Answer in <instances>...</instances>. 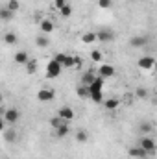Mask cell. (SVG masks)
<instances>
[{
  "mask_svg": "<svg viewBox=\"0 0 157 159\" xmlns=\"http://www.w3.org/2000/svg\"><path fill=\"white\" fill-rule=\"evenodd\" d=\"M104 81L105 80L102 78H96L92 80V83L91 85H87V91H89V98L94 102V104H102L104 100H102V87H104Z\"/></svg>",
  "mask_w": 157,
  "mask_h": 159,
  "instance_id": "obj_1",
  "label": "cell"
},
{
  "mask_svg": "<svg viewBox=\"0 0 157 159\" xmlns=\"http://www.w3.org/2000/svg\"><path fill=\"white\" fill-rule=\"evenodd\" d=\"M139 146H141L144 152H148L150 156L155 152V141H154L152 137H148V135H142V137H141V141H139Z\"/></svg>",
  "mask_w": 157,
  "mask_h": 159,
  "instance_id": "obj_2",
  "label": "cell"
},
{
  "mask_svg": "<svg viewBox=\"0 0 157 159\" xmlns=\"http://www.w3.org/2000/svg\"><path fill=\"white\" fill-rule=\"evenodd\" d=\"M61 69H63V67H61L59 63H56L54 59H50L48 65H46V76H48V78H57V76L61 74Z\"/></svg>",
  "mask_w": 157,
  "mask_h": 159,
  "instance_id": "obj_3",
  "label": "cell"
},
{
  "mask_svg": "<svg viewBox=\"0 0 157 159\" xmlns=\"http://www.w3.org/2000/svg\"><path fill=\"white\" fill-rule=\"evenodd\" d=\"M2 119L6 120L7 124H15L17 120L20 119V113H19V109H15V107H9V109H6V111H4Z\"/></svg>",
  "mask_w": 157,
  "mask_h": 159,
  "instance_id": "obj_4",
  "label": "cell"
},
{
  "mask_svg": "<svg viewBox=\"0 0 157 159\" xmlns=\"http://www.w3.org/2000/svg\"><path fill=\"white\" fill-rule=\"evenodd\" d=\"M137 65H139V69L150 70V69H154V65H155V57H154V56H142V57H139Z\"/></svg>",
  "mask_w": 157,
  "mask_h": 159,
  "instance_id": "obj_5",
  "label": "cell"
},
{
  "mask_svg": "<svg viewBox=\"0 0 157 159\" xmlns=\"http://www.w3.org/2000/svg\"><path fill=\"white\" fill-rule=\"evenodd\" d=\"M113 76H115V67L113 65H100L98 67V78L107 80V78H113Z\"/></svg>",
  "mask_w": 157,
  "mask_h": 159,
  "instance_id": "obj_6",
  "label": "cell"
},
{
  "mask_svg": "<svg viewBox=\"0 0 157 159\" xmlns=\"http://www.w3.org/2000/svg\"><path fill=\"white\" fill-rule=\"evenodd\" d=\"M54 98H56V93L52 89H39V93H37L39 102H52Z\"/></svg>",
  "mask_w": 157,
  "mask_h": 159,
  "instance_id": "obj_7",
  "label": "cell"
},
{
  "mask_svg": "<svg viewBox=\"0 0 157 159\" xmlns=\"http://www.w3.org/2000/svg\"><path fill=\"white\" fill-rule=\"evenodd\" d=\"M39 30H41V34L48 35V34H52V32L56 30V24H54V20H52V19H44V20H41Z\"/></svg>",
  "mask_w": 157,
  "mask_h": 159,
  "instance_id": "obj_8",
  "label": "cell"
},
{
  "mask_svg": "<svg viewBox=\"0 0 157 159\" xmlns=\"http://www.w3.org/2000/svg\"><path fill=\"white\" fill-rule=\"evenodd\" d=\"M57 117H59V119H63L65 122H70V120L74 119V111H72V107H69V106H63V107H59V111H57Z\"/></svg>",
  "mask_w": 157,
  "mask_h": 159,
  "instance_id": "obj_9",
  "label": "cell"
},
{
  "mask_svg": "<svg viewBox=\"0 0 157 159\" xmlns=\"http://www.w3.org/2000/svg\"><path fill=\"white\" fill-rule=\"evenodd\" d=\"M96 41L111 43V41H115V32H111V30H100V32L96 34Z\"/></svg>",
  "mask_w": 157,
  "mask_h": 159,
  "instance_id": "obj_10",
  "label": "cell"
},
{
  "mask_svg": "<svg viewBox=\"0 0 157 159\" xmlns=\"http://www.w3.org/2000/svg\"><path fill=\"white\" fill-rule=\"evenodd\" d=\"M148 37L146 35H133L131 37V41H129V44L133 46V48H142V46H146L148 44Z\"/></svg>",
  "mask_w": 157,
  "mask_h": 159,
  "instance_id": "obj_11",
  "label": "cell"
},
{
  "mask_svg": "<svg viewBox=\"0 0 157 159\" xmlns=\"http://www.w3.org/2000/svg\"><path fill=\"white\" fill-rule=\"evenodd\" d=\"M13 59H15V63H17V65H26V63L30 61V56H28V52H26V50H19V52L13 56Z\"/></svg>",
  "mask_w": 157,
  "mask_h": 159,
  "instance_id": "obj_12",
  "label": "cell"
},
{
  "mask_svg": "<svg viewBox=\"0 0 157 159\" xmlns=\"http://www.w3.org/2000/svg\"><path fill=\"white\" fill-rule=\"evenodd\" d=\"M129 156H131V157H137V159H144V157H148L150 154L144 152L141 146H133V148H129Z\"/></svg>",
  "mask_w": 157,
  "mask_h": 159,
  "instance_id": "obj_13",
  "label": "cell"
},
{
  "mask_svg": "<svg viewBox=\"0 0 157 159\" xmlns=\"http://www.w3.org/2000/svg\"><path fill=\"white\" fill-rule=\"evenodd\" d=\"M13 19V13L6 7V6H0V20L2 22H9Z\"/></svg>",
  "mask_w": 157,
  "mask_h": 159,
  "instance_id": "obj_14",
  "label": "cell"
},
{
  "mask_svg": "<svg viewBox=\"0 0 157 159\" xmlns=\"http://www.w3.org/2000/svg\"><path fill=\"white\" fill-rule=\"evenodd\" d=\"M69 129H70V128H69V124H63V126H59V128H57V129H54V131H56V137H57V139H63V137H67V135H69Z\"/></svg>",
  "mask_w": 157,
  "mask_h": 159,
  "instance_id": "obj_15",
  "label": "cell"
},
{
  "mask_svg": "<svg viewBox=\"0 0 157 159\" xmlns=\"http://www.w3.org/2000/svg\"><path fill=\"white\" fill-rule=\"evenodd\" d=\"M94 41H96V34L94 32H87V34L81 35V43L83 44H92Z\"/></svg>",
  "mask_w": 157,
  "mask_h": 159,
  "instance_id": "obj_16",
  "label": "cell"
},
{
  "mask_svg": "<svg viewBox=\"0 0 157 159\" xmlns=\"http://www.w3.org/2000/svg\"><path fill=\"white\" fill-rule=\"evenodd\" d=\"M35 44H37L39 48H46V46L50 44V39H48L44 34H41V35H37V37H35Z\"/></svg>",
  "mask_w": 157,
  "mask_h": 159,
  "instance_id": "obj_17",
  "label": "cell"
},
{
  "mask_svg": "<svg viewBox=\"0 0 157 159\" xmlns=\"http://www.w3.org/2000/svg\"><path fill=\"white\" fill-rule=\"evenodd\" d=\"M118 106H120V102H118L117 98H109V100H105V102H104V107H105L107 111H113V109H117Z\"/></svg>",
  "mask_w": 157,
  "mask_h": 159,
  "instance_id": "obj_18",
  "label": "cell"
},
{
  "mask_svg": "<svg viewBox=\"0 0 157 159\" xmlns=\"http://www.w3.org/2000/svg\"><path fill=\"white\" fill-rule=\"evenodd\" d=\"M17 35H15V34H13V32H7V34H4V43H6V44H9V46H11V44H17Z\"/></svg>",
  "mask_w": 157,
  "mask_h": 159,
  "instance_id": "obj_19",
  "label": "cell"
},
{
  "mask_svg": "<svg viewBox=\"0 0 157 159\" xmlns=\"http://www.w3.org/2000/svg\"><path fill=\"white\" fill-rule=\"evenodd\" d=\"M94 78H96V76H94L92 72H85V74H83V78H81V85H85V87H87V85H91Z\"/></svg>",
  "mask_w": 157,
  "mask_h": 159,
  "instance_id": "obj_20",
  "label": "cell"
},
{
  "mask_svg": "<svg viewBox=\"0 0 157 159\" xmlns=\"http://www.w3.org/2000/svg\"><path fill=\"white\" fill-rule=\"evenodd\" d=\"M63 124H69V122H65V120L59 119V117H52V119H50V126H52L54 129H57V128L63 126Z\"/></svg>",
  "mask_w": 157,
  "mask_h": 159,
  "instance_id": "obj_21",
  "label": "cell"
},
{
  "mask_svg": "<svg viewBox=\"0 0 157 159\" xmlns=\"http://www.w3.org/2000/svg\"><path fill=\"white\" fill-rule=\"evenodd\" d=\"M24 67H26V70H28L30 74H34V72L37 70V61H35V59H30V61H28Z\"/></svg>",
  "mask_w": 157,
  "mask_h": 159,
  "instance_id": "obj_22",
  "label": "cell"
},
{
  "mask_svg": "<svg viewBox=\"0 0 157 159\" xmlns=\"http://www.w3.org/2000/svg\"><path fill=\"white\" fill-rule=\"evenodd\" d=\"M59 15H61V17H70V15H72V7H70V4L63 6V7L59 9Z\"/></svg>",
  "mask_w": 157,
  "mask_h": 159,
  "instance_id": "obj_23",
  "label": "cell"
},
{
  "mask_svg": "<svg viewBox=\"0 0 157 159\" xmlns=\"http://www.w3.org/2000/svg\"><path fill=\"white\" fill-rule=\"evenodd\" d=\"M87 139H89V133H87V131L79 129L78 133H76V141H78V143H87Z\"/></svg>",
  "mask_w": 157,
  "mask_h": 159,
  "instance_id": "obj_24",
  "label": "cell"
},
{
  "mask_svg": "<svg viewBox=\"0 0 157 159\" xmlns=\"http://www.w3.org/2000/svg\"><path fill=\"white\" fill-rule=\"evenodd\" d=\"M6 7L11 11V13H15L17 9H19V0H7V4H6Z\"/></svg>",
  "mask_w": 157,
  "mask_h": 159,
  "instance_id": "obj_25",
  "label": "cell"
},
{
  "mask_svg": "<svg viewBox=\"0 0 157 159\" xmlns=\"http://www.w3.org/2000/svg\"><path fill=\"white\" fill-rule=\"evenodd\" d=\"M76 93H78L79 98H89V91H87V87H85V85H79L78 89H76Z\"/></svg>",
  "mask_w": 157,
  "mask_h": 159,
  "instance_id": "obj_26",
  "label": "cell"
},
{
  "mask_svg": "<svg viewBox=\"0 0 157 159\" xmlns=\"http://www.w3.org/2000/svg\"><path fill=\"white\" fill-rule=\"evenodd\" d=\"M15 137H17V133H15L13 129H7V131H4V139H6L7 143H13V141H15Z\"/></svg>",
  "mask_w": 157,
  "mask_h": 159,
  "instance_id": "obj_27",
  "label": "cell"
},
{
  "mask_svg": "<svg viewBox=\"0 0 157 159\" xmlns=\"http://www.w3.org/2000/svg\"><path fill=\"white\" fill-rule=\"evenodd\" d=\"M91 59H92L94 63H100V61H102V52H100V50H92V52H91Z\"/></svg>",
  "mask_w": 157,
  "mask_h": 159,
  "instance_id": "obj_28",
  "label": "cell"
},
{
  "mask_svg": "<svg viewBox=\"0 0 157 159\" xmlns=\"http://www.w3.org/2000/svg\"><path fill=\"white\" fill-rule=\"evenodd\" d=\"M61 67H76V61H74V57L67 54V57H65V61H63V65H61Z\"/></svg>",
  "mask_w": 157,
  "mask_h": 159,
  "instance_id": "obj_29",
  "label": "cell"
},
{
  "mask_svg": "<svg viewBox=\"0 0 157 159\" xmlns=\"http://www.w3.org/2000/svg\"><path fill=\"white\" fill-rule=\"evenodd\" d=\"M113 6V0H98V7L102 9H109Z\"/></svg>",
  "mask_w": 157,
  "mask_h": 159,
  "instance_id": "obj_30",
  "label": "cell"
},
{
  "mask_svg": "<svg viewBox=\"0 0 157 159\" xmlns=\"http://www.w3.org/2000/svg\"><path fill=\"white\" fill-rule=\"evenodd\" d=\"M135 96H137V98H146V96H148V91L142 89V87H139V89L135 91Z\"/></svg>",
  "mask_w": 157,
  "mask_h": 159,
  "instance_id": "obj_31",
  "label": "cell"
},
{
  "mask_svg": "<svg viewBox=\"0 0 157 159\" xmlns=\"http://www.w3.org/2000/svg\"><path fill=\"white\" fill-rule=\"evenodd\" d=\"M139 129H141V133H144V135H146V133H150V131H152V124L144 122V124H141V128H139Z\"/></svg>",
  "mask_w": 157,
  "mask_h": 159,
  "instance_id": "obj_32",
  "label": "cell"
},
{
  "mask_svg": "<svg viewBox=\"0 0 157 159\" xmlns=\"http://www.w3.org/2000/svg\"><path fill=\"white\" fill-rule=\"evenodd\" d=\"M65 57H67V54H56V56H54V61H56V63H59V65H63Z\"/></svg>",
  "mask_w": 157,
  "mask_h": 159,
  "instance_id": "obj_33",
  "label": "cell"
},
{
  "mask_svg": "<svg viewBox=\"0 0 157 159\" xmlns=\"http://www.w3.org/2000/svg\"><path fill=\"white\" fill-rule=\"evenodd\" d=\"M67 4H69V0H54V7H57V9H61Z\"/></svg>",
  "mask_w": 157,
  "mask_h": 159,
  "instance_id": "obj_34",
  "label": "cell"
},
{
  "mask_svg": "<svg viewBox=\"0 0 157 159\" xmlns=\"http://www.w3.org/2000/svg\"><path fill=\"white\" fill-rule=\"evenodd\" d=\"M4 128H6V120L0 117V131H4Z\"/></svg>",
  "mask_w": 157,
  "mask_h": 159,
  "instance_id": "obj_35",
  "label": "cell"
},
{
  "mask_svg": "<svg viewBox=\"0 0 157 159\" xmlns=\"http://www.w3.org/2000/svg\"><path fill=\"white\" fill-rule=\"evenodd\" d=\"M2 115H4V111H2V107H0V117H2Z\"/></svg>",
  "mask_w": 157,
  "mask_h": 159,
  "instance_id": "obj_36",
  "label": "cell"
},
{
  "mask_svg": "<svg viewBox=\"0 0 157 159\" xmlns=\"http://www.w3.org/2000/svg\"><path fill=\"white\" fill-rule=\"evenodd\" d=\"M135 2H142V0H135Z\"/></svg>",
  "mask_w": 157,
  "mask_h": 159,
  "instance_id": "obj_37",
  "label": "cell"
}]
</instances>
